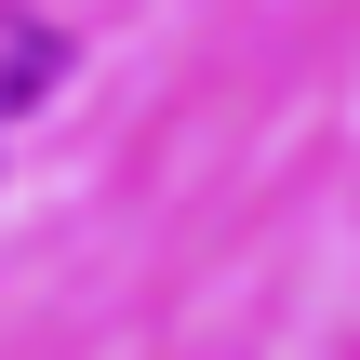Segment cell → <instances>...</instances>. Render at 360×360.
Listing matches in <instances>:
<instances>
[{
    "label": "cell",
    "instance_id": "cell-1",
    "mask_svg": "<svg viewBox=\"0 0 360 360\" xmlns=\"http://www.w3.org/2000/svg\"><path fill=\"white\" fill-rule=\"evenodd\" d=\"M53 53H67L53 27H0V120H13L27 94H53Z\"/></svg>",
    "mask_w": 360,
    "mask_h": 360
}]
</instances>
